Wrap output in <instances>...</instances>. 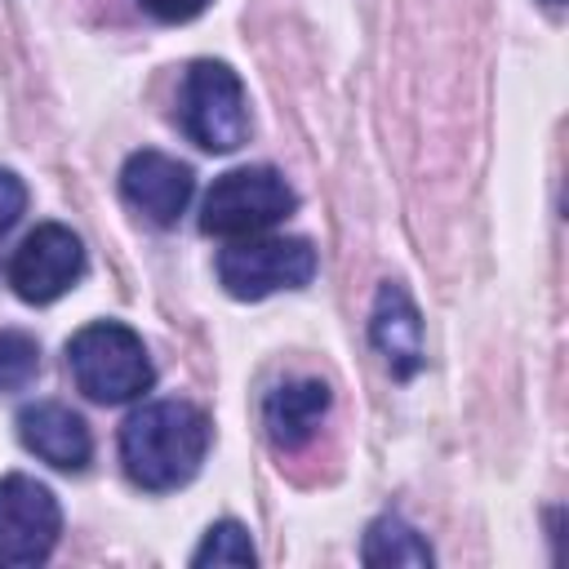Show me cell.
Returning a JSON list of instances; mask_svg holds the SVG:
<instances>
[{"instance_id":"8992f818","label":"cell","mask_w":569,"mask_h":569,"mask_svg":"<svg viewBox=\"0 0 569 569\" xmlns=\"http://www.w3.org/2000/svg\"><path fill=\"white\" fill-rule=\"evenodd\" d=\"M62 533V511L49 485L31 476H0V565H40L49 560Z\"/></svg>"},{"instance_id":"2e32d148","label":"cell","mask_w":569,"mask_h":569,"mask_svg":"<svg viewBox=\"0 0 569 569\" xmlns=\"http://www.w3.org/2000/svg\"><path fill=\"white\" fill-rule=\"evenodd\" d=\"M156 22H191V18H200L213 0H138Z\"/></svg>"},{"instance_id":"9c48e42d","label":"cell","mask_w":569,"mask_h":569,"mask_svg":"<svg viewBox=\"0 0 569 569\" xmlns=\"http://www.w3.org/2000/svg\"><path fill=\"white\" fill-rule=\"evenodd\" d=\"M369 342L382 356V365L391 369V378H413L422 369V316L409 298L405 284L382 280L373 293V311H369Z\"/></svg>"},{"instance_id":"6da1fadb","label":"cell","mask_w":569,"mask_h":569,"mask_svg":"<svg viewBox=\"0 0 569 569\" xmlns=\"http://www.w3.org/2000/svg\"><path fill=\"white\" fill-rule=\"evenodd\" d=\"M209 449V418L191 400H147L120 427L124 476L147 493L182 489Z\"/></svg>"},{"instance_id":"7c38bea8","label":"cell","mask_w":569,"mask_h":569,"mask_svg":"<svg viewBox=\"0 0 569 569\" xmlns=\"http://www.w3.org/2000/svg\"><path fill=\"white\" fill-rule=\"evenodd\" d=\"M360 560H365L369 569H387V565H418V569H427V565L436 560V551H431V542H427L413 525H405L400 516H378V520L365 529Z\"/></svg>"},{"instance_id":"8fae6325","label":"cell","mask_w":569,"mask_h":569,"mask_svg":"<svg viewBox=\"0 0 569 569\" xmlns=\"http://www.w3.org/2000/svg\"><path fill=\"white\" fill-rule=\"evenodd\" d=\"M329 413V387L320 378H289L262 396V427L276 449H302Z\"/></svg>"},{"instance_id":"3957f363","label":"cell","mask_w":569,"mask_h":569,"mask_svg":"<svg viewBox=\"0 0 569 569\" xmlns=\"http://www.w3.org/2000/svg\"><path fill=\"white\" fill-rule=\"evenodd\" d=\"M293 209H298V196L284 182V173H276L271 164H244V169H227L222 178H213L200 204V231L240 240V236H258L276 227Z\"/></svg>"},{"instance_id":"277c9868","label":"cell","mask_w":569,"mask_h":569,"mask_svg":"<svg viewBox=\"0 0 569 569\" xmlns=\"http://www.w3.org/2000/svg\"><path fill=\"white\" fill-rule=\"evenodd\" d=\"M178 120L196 147L236 151L249 138V102L240 76L213 58L191 62L178 89Z\"/></svg>"},{"instance_id":"9a60e30c","label":"cell","mask_w":569,"mask_h":569,"mask_svg":"<svg viewBox=\"0 0 569 569\" xmlns=\"http://www.w3.org/2000/svg\"><path fill=\"white\" fill-rule=\"evenodd\" d=\"M22 209H27V187H22V178H18L13 169H0V236L22 218Z\"/></svg>"},{"instance_id":"7a4b0ae2","label":"cell","mask_w":569,"mask_h":569,"mask_svg":"<svg viewBox=\"0 0 569 569\" xmlns=\"http://www.w3.org/2000/svg\"><path fill=\"white\" fill-rule=\"evenodd\" d=\"M67 369L76 387L98 405H124L151 391L156 369L142 338L120 320H93L67 342Z\"/></svg>"},{"instance_id":"5bb4252c","label":"cell","mask_w":569,"mask_h":569,"mask_svg":"<svg viewBox=\"0 0 569 569\" xmlns=\"http://www.w3.org/2000/svg\"><path fill=\"white\" fill-rule=\"evenodd\" d=\"M40 369V347L22 329H0V391H18L36 378Z\"/></svg>"},{"instance_id":"4fadbf2b","label":"cell","mask_w":569,"mask_h":569,"mask_svg":"<svg viewBox=\"0 0 569 569\" xmlns=\"http://www.w3.org/2000/svg\"><path fill=\"white\" fill-rule=\"evenodd\" d=\"M258 551L249 542V529L240 520H218L204 529L200 547L191 551V565L196 569H209V565H253Z\"/></svg>"},{"instance_id":"ba28073f","label":"cell","mask_w":569,"mask_h":569,"mask_svg":"<svg viewBox=\"0 0 569 569\" xmlns=\"http://www.w3.org/2000/svg\"><path fill=\"white\" fill-rule=\"evenodd\" d=\"M120 191H124V200H129L142 218H151L156 227H173V222L187 213V204H191L196 173H191L182 160H173V156L147 147V151H133V156L124 160V169H120Z\"/></svg>"},{"instance_id":"e0dca14e","label":"cell","mask_w":569,"mask_h":569,"mask_svg":"<svg viewBox=\"0 0 569 569\" xmlns=\"http://www.w3.org/2000/svg\"><path fill=\"white\" fill-rule=\"evenodd\" d=\"M542 4H551V9H556V4H560V0H542Z\"/></svg>"},{"instance_id":"5b68a950","label":"cell","mask_w":569,"mask_h":569,"mask_svg":"<svg viewBox=\"0 0 569 569\" xmlns=\"http://www.w3.org/2000/svg\"><path fill=\"white\" fill-rule=\"evenodd\" d=\"M316 276V249L298 236H240L218 253V284L240 298L258 302L280 289H302Z\"/></svg>"},{"instance_id":"30bf717a","label":"cell","mask_w":569,"mask_h":569,"mask_svg":"<svg viewBox=\"0 0 569 569\" xmlns=\"http://www.w3.org/2000/svg\"><path fill=\"white\" fill-rule=\"evenodd\" d=\"M18 440L58 471H84L93 458V436L84 418L58 400H36L18 413Z\"/></svg>"},{"instance_id":"52a82bcc","label":"cell","mask_w":569,"mask_h":569,"mask_svg":"<svg viewBox=\"0 0 569 569\" xmlns=\"http://www.w3.org/2000/svg\"><path fill=\"white\" fill-rule=\"evenodd\" d=\"M9 289L22 298V302H53L62 298L80 276H84V244L71 227L62 222H40L36 231L22 236V244L13 249L9 267Z\"/></svg>"}]
</instances>
